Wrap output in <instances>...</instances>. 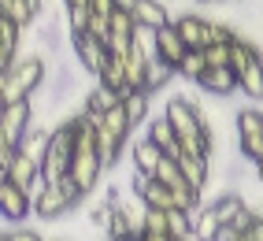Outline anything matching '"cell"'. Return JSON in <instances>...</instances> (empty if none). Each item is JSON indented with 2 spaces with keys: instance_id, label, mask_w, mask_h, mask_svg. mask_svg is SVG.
Returning <instances> with one entry per match:
<instances>
[{
  "instance_id": "1",
  "label": "cell",
  "mask_w": 263,
  "mask_h": 241,
  "mask_svg": "<svg viewBox=\"0 0 263 241\" xmlns=\"http://www.w3.org/2000/svg\"><path fill=\"white\" fill-rule=\"evenodd\" d=\"M163 115L178 137V152H189V156H208L212 160L215 152V134H212V119L200 108L197 97H167Z\"/></svg>"
},
{
  "instance_id": "2",
  "label": "cell",
  "mask_w": 263,
  "mask_h": 241,
  "mask_svg": "<svg viewBox=\"0 0 263 241\" xmlns=\"http://www.w3.org/2000/svg\"><path fill=\"white\" fill-rule=\"evenodd\" d=\"M67 178L74 182V189L82 197L97 193V186L104 178V163L97 152V134H93V119L78 112V130H74V152H71V171Z\"/></svg>"
},
{
  "instance_id": "3",
  "label": "cell",
  "mask_w": 263,
  "mask_h": 241,
  "mask_svg": "<svg viewBox=\"0 0 263 241\" xmlns=\"http://www.w3.org/2000/svg\"><path fill=\"white\" fill-rule=\"evenodd\" d=\"M48 63L41 52L19 56L4 75H0V104H15V100H33V93L45 85Z\"/></svg>"
},
{
  "instance_id": "4",
  "label": "cell",
  "mask_w": 263,
  "mask_h": 241,
  "mask_svg": "<svg viewBox=\"0 0 263 241\" xmlns=\"http://www.w3.org/2000/svg\"><path fill=\"white\" fill-rule=\"evenodd\" d=\"M93 134H97L100 163H104V171H111V167L122 160V152H126V145H130V134H134L126 112H122V100H119L115 108H108L104 115L93 119Z\"/></svg>"
},
{
  "instance_id": "5",
  "label": "cell",
  "mask_w": 263,
  "mask_h": 241,
  "mask_svg": "<svg viewBox=\"0 0 263 241\" xmlns=\"http://www.w3.org/2000/svg\"><path fill=\"white\" fill-rule=\"evenodd\" d=\"M74 130H78V112L63 115L60 123L48 130V145H45V156H41V178L45 182L67 178V171H71V152H74Z\"/></svg>"
},
{
  "instance_id": "6",
  "label": "cell",
  "mask_w": 263,
  "mask_h": 241,
  "mask_svg": "<svg viewBox=\"0 0 263 241\" xmlns=\"http://www.w3.org/2000/svg\"><path fill=\"white\" fill-rule=\"evenodd\" d=\"M85 197L74 189L71 178H56V182H41V189L33 193V215L41 223H60L63 215L78 212V204Z\"/></svg>"
},
{
  "instance_id": "7",
  "label": "cell",
  "mask_w": 263,
  "mask_h": 241,
  "mask_svg": "<svg viewBox=\"0 0 263 241\" xmlns=\"http://www.w3.org/2000/svg\"><path fill=\"white\" fill-rule=\"evenodd\" d=\"M33 126V100H15V104H4L0 108V149L11 152L23 145V137L30 134Z\"/></svg>"
},
{
  "instance_id": "8",
  "label": "cell",
  "mask_w": 263,
  "mask_h": 241,
  "mask_svg": "<svg viewBox=\"0 0 263 241\" xmlns=\"http://www.w3.org/2000/svg\"><path fill=\"white\" fill-rule=\"evenodd\" d=\"M234 126H237V152H241L245 160L256 163L259 149H263V108L245 104V108L234 115Z\"/></svg>"
},
{
  "instance_id": "9",
  "label": "cell",
  "mask_w": 263,
  "mask_h": 241,
  "mask_svg": "<svg viewBox=\"0 0 263 241\" xmlns=\"http://www.w3.org/2000/svg\"><path fill=\"white\" fill-rule=\"evenodd\" d=\"M30 215H33V197L26 189H19L11 178L0 175V219H4L8 227H23Z\"/></svg>"
},
{
  "instance_id": "10",
  "label": "cell",
  "mask_w": 263,
  "mask_h": 241,
  "mask_svg": "<svg viewBox=\"0 0 263 241\" xmlns=\"http://www.w3.org/2000/svg\"><path fill=\"white\" fill-rule=\"evenodd\" d=\"M71 56H74V63L82 67L85 75H93L97 78V71L104 67V60H108V45L104 41H97L93 33H85V30H78V33H71Z\"/></svg>"
},
{
  "instance_id": "11",
  "label": "cell",
  "mask_w": 263,
  "mask_h": 241,
  "mask_svg": "<svg viewBox=\"0 0 263 241\" xmlns=\"http://www.w3.org/2000/svg\"><path fill=\"white\" fill-rule=\"evenodd\" d=\"M115 4L134 19L137 30L152 33V30H160V26L171 23V11H167V4H160V0H115Z\"/></svg>"
},
{
  "instance_id": "12",
  "label": "cell",
  "mask_w": 263,
  "mask_h": 241,
  "mask_svg": "<svg viewBox=\"0 0 263 241\" xmlns=\"http://www.w3.org/2000/svg\"><path fill=\"white\" fill-rule=\"evenodd\" d=\"M4 178H11L19 189H26L30 197L37 193L41 182H45V178H41V163H37V160H30L26 152H19V149H15V152H11V160L4 163Z\"/></svg>"
},
{
  "instance_id": "13",
  "label": "cell",
  "mask_w": 263,
  "mask_h": 241,
  "mask_svg": "<svg viewBox=\"0 0 263 241\" xmlns=\"http://www.w3.org/2000/svg\"><path fill=\"white\" fill-rule=\"evenodd\" d=\"M185 52H189V48H185V41H182V33L174 30V23L152 30V56H156V60H163L167 67H178Z\"/></svg>"
},
{
  "instance_id": "14",
  "label": "cell",
  "mask_w": 263,
  "mask_h": 241,
  "mask_svg": "<svg viewBox=\"0 0 263 241\" xmlns=\"http://www.w3.org/2000/svg\"><path fill=\"white\" fill-rule=\"evenodd\" d=\"M197 89L215 97V100H226L237 93V75L230 71V67H208V71L197 78Z\"/></svg>"
},
{
  "instance_id": "15",
  "label": "cell",
  "mask_w": 263,
  "mask_h": 241,
  "mask_svg": "<svg viewBox=\"0 0 263 241\" xmlns=\"http://www.w3.org/2000/svg\"><path fill=\"white\" fill-rule=\"evenodd\" d=\"M174 163H178L185 186H193L197 193H204L208 182H212V160H208V156H189V152H178Z\"/></svg>"
},
{
  "instance_id": "16",
  "label": "cell",
  "mask_w": 263,
  "mask_h": 241,
  "mask_svg": "<svg viewBox=\"0 0 263 241\" xmlns=\"http://www.w3.org/2000/svg\"><path fill=\"white\" fill-rule=\"evenodd\" d=\"M237 93H245L252 104L263 100V48H256V56L249 60V67L237 71Z\"/></svg>"
},
{
  "instance_id": "17",
  "label": "cell",
  "mask_w": 263,
  "mask_h": 241,
  "mask_svg": "<svg viewBox=\"0 0 263 241\" xmlns=\"http://www.w3.org/2000/svg\"><path fill=\"white\" fill-rule=\"evenodd\" d=\"M134 33H137V26H134V19L122 8H115V15H111V23H108V52L111 56H122L130 48V41H134Z\"/></svg>"
},
{
  "instance_id": "18",
  "label": "cell",
  "mask_w": 263,
  "mask_h": 241,
  "mask_svg": "<svg viewBox=\"0 0 263 241\" xmlns=\"http://www.w3.org/2000/svg\"><path fill=\"white\" fill-rule=\"evenodd\" d=\"M19 48H23V26L0 15V75L19 60Z\"/></svg>"
},
{
  "instance_id": "19",
  "label": "cell",
  "mask_w": 263,
  "mask_h": 241,
  "mask_svg": "<svg viewBox=\"0 0 263 241\" xmlns=\"http://www.w3.org/2000/svg\"><path fill=\"white\" fill-rule=\"evenodd\" d=\"M148 141L156 145V149H160L163 152V156H178V137H174V130H171V123H167V115L160 112V115H148Z\"/></svg>"
},
{
  "instance_id": "20",
  "label": "cell",
  "mask_w": 263,
  "mask_h": 241,
  "mask_svg": "<svg viewBox=\"0 0 263 241\" xmlns=\"http://www.w3.org/2000/svg\"><path fill=\"white\" fill-rule=\"evenodd\" d=\"M97 85H104V89H111L119 97H126L130 93V82H126V67H122V56H111L104 60V67L97 71Z\"/></svg>"
},
{
  "instance_id": "21",
  "label": "cell",
  "mask_w": 263,
  "mask_h": 241,
  "mask_svg": "<svg viewBox=\"0 0 263 241\" xmlns=\"http://www.w3.org/2000/svg\"><path fill=\"white\" fill-rule=\"evenodd\" d=\"M222 230V223L215 219V212L208 208V204H200V208L189 212V237L193 241H215Z\"/></svg>"
},
{
  "instance_id": "22",
  "label": "cell",
  "mask_w": 263,
  "mask_h": 241,
  "mask_svg": "<svg viewBox=\"0 0 263 241\" xmlns=\"http://www.w3.org/2000/svg\"><path fill=\"white\" fill-rule=\"evenodd\" d=\"M160 156H163V152L156 149L148 137H137V141H134V152H130V167H134V175L152 178V171H156V163H160Z\"/></svg>"
},
{
  "instance_id": "23",
  "label": "cell",
  "mask_w": 263,
  "mask_h": 241,
  "mask_svg": "<svg viewBox=\"0 0 263 241\" xmlns=\"http://www.w3.org/2000/svg\"><path fill=\"white\" fill-rule=\"evenodd\" d=\"M208 208L215 212V219L222 223V227H230V223L249 208V204H245V193H237V189H226V193H219L212 204H208Z\"/></svg>"
},
{
  "instance_id": "24",
  "label": "cell",
  "mask_w": 263,
  "mask_h": 241,
  "mask_svg": "<svg viewBox=\"0 0 263 241\" xmlns=\"http://www.w3.org/2000/svg\"><path fill=\"white\" fill-rule=\"evenodd\" d=\"M122 112H126L130 126L137 130L141 123H148V115H152V93H145V89L126 93V97H122Z\"/></svg>"
},
{
  "instance_id": "25",
  "label": "cell",
  "mask_w": 263,
  "mask_h": 241,
  "mask_svg": "<svg viewBox=\"0 0 263 241\" xmlns=\"http://www.w3.org/2000/svg\"><path fill=\"white\" fill-rule=\"evenodd\" d=\"M0 15L11 19V23H19V26L26 30V26L41 15V4H37V0H0Z\"/></svg>"
},
{
  "instance_id": "26",
  "label": "cell",
  "mask_w": 263,
  "mask_h": 241,
  "mask_svg": "<svg viewBox=\"0 0 263 241\" xmlns=\"http://www.w3.org/2000/svg\"><path fill=\"white\" fill-rule=\"evenodd\" d=\"M119 93H111V89H104V85H93V89H85V104H82V115H89V119H97V115H104L108 108H115L119 104Z\"/></svg>"
},
{
  "instance_id": "27",
  "label": "cell",
  "mask_w": 263,
  "mask_h": 241,
  "mask_svg": "<svg viewBox=\"0 0 263 241\" xmlns=\"http://www.w3.org/2000/svg\"><path fill=\"white\" fill-rule=\"evenodd\" d=\"M171 78H178V75H174V67H167L163 60H148V67H145V85H141V89L145 93H160V89H167V85H171Z\"/></svg>"
},
{
  "instance_id": "28",
  "label": "cell",
  "mask_w": 263,
  "mask_h": 241,
  "mask_svg": "<svg viewBox=\"0 0 263 241\" xmlns=\"http://www.w3.org/2000/svg\"><path fill=\"white\" fill-rule=\"evenodd\" d=\"M152 178L160 182V186H167L171 193H178V189H185V178H182L178 163H174V156H160V163H156V171H152Z\"/></svg>"
},
{
  "instance_id": "29",
  "label": "cell",
  "mask_w": 263,
  "mask_h": 241,
  "mask_svg": "<svg viewBox=\"0 0 263 241\" xmlns=\"http://www.w3.org/2000/svg\"><path fill=\"white\" fill-rule=\"evenodd\" d=\"M208 71V60H204V48H189V52L182 56V63L174 67V75L178 78H185V82H193L197 85V78Z\"/></svg>"
},
{
  "instance_id": "30",
  "label": "cell",
  "mask_w": 263,
  "mask_h": 241,
  "mask_svg": "<svg viewBox=\"0 0 263 241\" xmlns=\"http://www.w3.org/2000/svg\"><path fill=\"white\" fill-rule=\"evenodd\" d=\"M45 145H48V130L33 123V126H30V134L23 137V145H19V152H26L30 160H37V163H41V156H45Z\"/></svg>"
},
{
  "instance_id": "31",
  "label": "cell",
  "mask_w": 263,
  "mask_h": 241,
  "mask_svg": "<svg viewBox=\"0 0 263 241\" xmlns=\"http://www.w3.org/2000/svg\"><path fill=\"white\" fill-rule=\"evenodd\" d=\"M167 227H171V237H189V212H167Z\"/></svg>"
},
{
  "instance_id": "32",
  "label": "cell",
  "mask_w": 263,
  "mask_h": 241,
  "mask_svg": "<svg viewBox=\"0 0 263 241\" xmlns=\"http://www.w3.org/2000/svg\"><path fill=\"white\" fill-rule=\"evenodd\" d=\"M204 60H208V67H230V45H208Z\"/></svg>"
},
{
  "instance_id": "33",
  "label": "cell",
  "mask_w": 263,
  "mask_h": 241,
  "mask_svg": "<svg viewBox=\"0 0 263 241\" xmlns=\"http://www.w3.org/2000/svg\"><path fill=\"white\" fill-rule=\"evenodd\" d=\"M0 241H45V234L30 230V227H8V230H0Z\"/></svg>"
},
{
  "instance_id": "34",
  "label": "cell",
  "mask_w": 263,
  "mask_h": 241,
  "mask_svg": "<svg viewBox=\"0 0 263 241\" xmlns=\"http://www.w3.org/2000/svg\"><path fill=\"white\" fill-rule=\"evenodd\" d=\"M241 234L249 237V241H263V215H252V219H249V227H245Z\"/></svg>"
},
{
  "instance_id": "35",
  "label": "cell",
  "mask_w": 263,
  "mask_h": 241,
  "mask_svg": "<svg viewBox=\"0 0 263 241\" xmlns=\"http://www.w3.org/2000/svg\"><path fill=\"white\" fill-rule=\"evenodd\" d=\"M8 160H11V156H8L4 149H0V175H4V163H8Z\"/></svg>"
},
{
  "instance_id": "36",
  "label": "cell",
  "mask_w": 263,
  "mask_h": 241,
  "mask_svg": "<svg viewBox=\"0 0 263 241\" xmlns=\"http://www.w3.org/2000/svg\"><path fill=\"white\" fill-rule=\"evenodd\" d=\"M115 241H137V237H134V234H126V237H115Z\"/></svg>"
},
{
  "instance_id": "37",
  "label": "cell",
  "mask_w": 263,
  "mask_h": 241,
  "mask_svg": "<svg viewBox=\"0 0 263 241\" xmlns=\"http://www.w3.org/2000/svg\"><path fill=\"white\" fill-rule=\"evenodd\" d=\"M171 241H193V237H171Z\"/></svg>"
},
{
  "instance_id": "38",
  "label": "cell",
  "mask_w": 263,
  "mask_h": 241,
  "mask_svg": "<svg viewBox=\"0 0 263 241\" xmlns=\"http://www.w3.org/2000/svg\"><path fill=\"white\" fill-rule=\"evenodd\" d=\"M104 241H108V237H104Z\"/></svg>"
},
{
  "instance_id": "39",
  "label": "cell",
  "mask_w": 263,
  "mask_h": 241,
  "mask_svg": "<svg viewBox=\"0 0 263 241\" xmlns=\"http://www.w3.org/2000/svg\"><path fill=\"white\" fill-rule=\"evenodd\" d=\"M0 108H4V104H0Z\"/></svg>"
}]
</instances>
